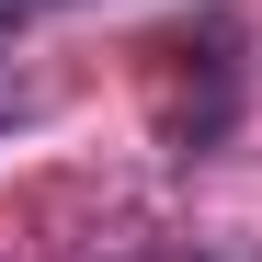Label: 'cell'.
Wrapping results in <instances>:
<instances>
[{
	"label": "cell",
	"mask_w": 262,
	"mask_h": 262,
	"mask_svg": "<svg viewBox=\"0 0 262 262\" xmlns=\"http://www.w3.org/2000/svg\"><path fill=\"white\" fill-rule=\"evenodd\" d=\"M137 262H216V251H137Z\"/></svg>",
	"instance_id": "obj_1"
},
{
	"label": "cell",
	"mask_w": 262,
	"mask_h": 262,
	"mask_svg": "<svg viewBox=\"0 0 262 262\" xmlns=\"http://www.w3.org/2000/svg\"><path fill=\"white\" fill-rule=\"evenodd\" d=\"M0 12H57V0H0Z\"/></svg>",
	"instance_id": "obj_2"
}]
</instances>
